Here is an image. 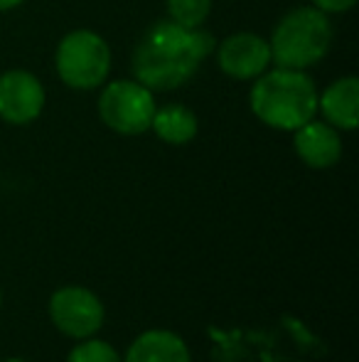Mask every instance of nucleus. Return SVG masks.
Returning <instances> with one entry per match:
<instances>
[{
	"mask_svg": "<svg viewBox=\"0 0 359 362\" xmlns=\"http://www.w3.org/2000/svg\"><path fill=\"white\" fill-rule=\"evenodd\" d=\"M317 111L337 131H355L359 124V79L340 76L322 94H317Z\"/></svg>",
	"mask_w": 359,
	"mask_h": 362,
	"instance_id": "nucleus-10",
	"label": "nucleus"
},
{
	"mask_svg": "<svg viewBox=\"0 0 359 362\" xmlns=\"http://www.w3.org/2000/svg\"><path fill=\"white\" fill-rule=\"evenodd\" d=\"M54 67L59 79L72 89H99L111 72L109 42L94 30H72L59 40Z\"/></svg>",
	"mask_w": 359,
	"mask_h": 362,
	"instance_id": "nucleus-4",
	"label": "nucleus"
},
{
	"mask_svg": "<svg viewBox=\"0 0 359 362\" xmlns=\"http://www.w3.org/2000/svg\"><path fill=\"white\" fill-rule=\"evenodd\" d=\"M67 362H121L118 353L104 340H87L79 343L77 348L69 353Z\"/></svg>",
	"mask_w": 359,
	"mask_h": 362,
	"instance_id": "nucleus-14",
	"label": "nucleus"
},
{
	"mask_svg": "<svg viewBox=\"0 0 359 362\" xmlns=\"http://www.w3.org/2000/svg\"><path fill=\"white\" fill-rule=\"evenodd\" d=\"M335 30L327 13L317 10L315 5L293 8L278 20L269 40L271 57L278 67L308 69L325 59L332 47Z\"/></svg>",
	"mask_w": 359,
	"mask_h": 362,
	"instance_id": "nucleus-3",
	"label": "nucleus"
},
{
	"mask_svg": "<svg viewBox=\"0 0 359 362\" xmlns=\"http://www.w3.org/2000/svg\"><path fill=\"white\" fill-rule=\"evenodd\" d=\"M249 104L261 124L296 131L317 116V86L305 69H266L254 79Z\"/></svg>",
	"mask_w": 359,
	"mask_h": 362,
	"instance_id": "nucleus-2",
	"label": "nucleus"
},
{
	"mask_svg": "<svg viewBox=\"0 0 359 362\" xmlns=\"http://www.w3.org/2000/svg\"><path fill=\"white\" fill-rule=\"evenodd\" d=\"M155 96L135 79H116L99 96V116L114 134L140 136L150 129L155 114Z\"/></svg>",
	"mask_w": 359,
	"mask_h": 362,
	"instance_id": "nucleus-5",
	"label": "nucleus"
},
{
	"mask_svg": "<svg viewBox=\"0 0 359 362\" xmlns=\"http://www.w3.org/2000/svg\"><path fill=\"white\" fill-rule=\"evenodd\" d=\"M217 40L202 28H182L173 20L153 23L133 49V76L150 91H173L197 74L214 54Z\"/></svg>",
	"mask_w": 359,
	"mask_h": 362,
	"instance_id": "nucleus-1",
	"label": "nucleus"
},
{
	"mask_svg": "<svg viewBox=\"0 0 359 362\" xmlns=\"http://www.w3.org/2000/svg\"><path fill=\"white\" fill-rule=\"evenodd\" d=\"M5 362H25V360H18V358H13V360H5Z\"/></svg>",
	"mask_w": 359,
	"mask_h": 362,
	"instance_id": "nucleus-17",
	"label": "nucleus"
},
{
	"mask_svg": "<svg viewBox=\"0 0 359 362\" xmlns=\"http://www.w3.org/2000/svg\"><path fill=\"white\" fill-rule=\"evenodd\" d=\"M25 0H0V13H8V10H15L18 5H23Z\"/></svg>",
	"mask_w": 359,
	"mask_h": 362,
	"instance_id": "nucleus-16",
	"label": "nucleus"
},
{
	"mask_svg": "<svg viewBox=\"0 0 359 362\" xmlns=\"http://www.w3.org/2000/svg\"><path fill=\"white\" fill-rule=\"evenodd\" d=\"M165 3L170 20L182 28H202L212 10V0H165Z\"/></svg>",
	"mask_w": 359,
	"mask_h": 362,
	"instance_id": "nucleus-13",
	"label": "nucleus"
},
{
	"mask_svg": "<svg viewBox=\"0 0 359 362\" xmlns=\"http://www.w3.org/2000/svg\"><path fill=\"white\" fill-rule=\"evenodd\" d=\"M150 129L155 131L160 141L170 146H185L200 131V121H197L195 111L187 109L182 104H168L163 109H155Z\"/></svg>",
	"mask_w": 359,
	"mask_h": 362,
	"instance_id": "nucleus-12",
	"label": "nucleus"
},
{
	"mask_svg": "<svg viewBox=\"0 0 359 362\" xmlns=\"http://www.w3.org/2000/svg\"><path fill=\"white\" fill-rule=\"evenodd\" d=\"M293 148H296L298 158L315 170L332 168L342 158L340 131L327 121L317 119H310L300 129L293 131Z\"/></svg>",
	"mask_w": 359,
	"mask_h": 362,
	"instance_id": "nucleus-9",
	"label": "nucleus"
},
{
	"mask_svg": "<svg viewBox=\"0 0 359 362\" xmlns=\"http://www.w3.org/2000/svg\"><path fill=\"white\" fill-rule=\"evenodd\" d=\"M0 303H3V296H0Z\"/></svg>",
	"mask_w": 359,
	"mask_h": 362,
	"instance_id": "nucleus-18",
	"label": "nucleus"
},
{
	"mask_svg": "<svg viewBox=\"0 0 359 362\" xmlns=\"http://www.w3.org/2000/svg\"><path fill=\"white\" fill-rule=\"evenodd\" d=\"M357 0H312V5H315L317 10H322V13H347L350 8H355Z\"/></svg>",
	"mask_w": 359,
	"mask_h": 362,
	"instance_id": "nucleus-15",
	"label": "nucleus"
},
{
	"mask_svg": "<svg viewBox=\"0 0 359 362\" xmlns=\"http://www.w3.org/2000/svg\"><path fill=\"white\" fill-rule=\"evenodd\" d=\"M44 86L32 72L10 69L0 74V119L13 126H28L42 114Z\"/></svg>",
	"mask_w": 359,
	"mask_h": 362,
	"instance_id": "nucleus-8",
	"label": "nucleus"
},
{
	"mask_svg": "<svg viewBox=\"0 0 359 362\" xmlns=\"http://www.w3.org/2000/svg\"><path fill=\"white\" fill-rule=\"evenodd\" d=\"M217 67L239 81H254L271 67V45L256 33H234L214 47Z\"/></svg>",
	"mask_w": 359,
	"mask_h": 362,
	"instance_id": "nucleus-7",
	"label": "nucleus"
},
{
	"mask_svg": "<svg viewBox=\"0 0 359 362\" xmlns=\"http://www.w3.org/2000/svg\"><path fill=\"white\" fill-rule=\"evenodd\" d=\"M126 362H190V350L185 340L170 330H148L133 340Z\"/></svg>",
	"mask_w": 359,
	"mask_h": 362,
	"instance_id": "nucleus-11",
	"label": "nucleus"
},
{
	"mask_svg": "<svg viewBox=\"0 0 359 362\" xmlns=\"http://www.w3.org/2000/svg\"><path fill=\"white\" fill-rule=\"evenodd\" d=\"M49 315L52 323L69 338H91L104 325V303L99 296L84 286L57 288L49 298Z\"/></svg>",
	"mask_w": 359,
	"mask_h": 362,
	"instance_id": "nucleus-6",
	"label": "nucleus"
}]
</instances>
